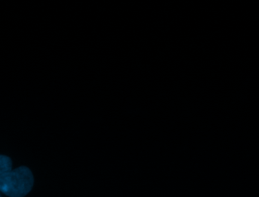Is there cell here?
Wrapping results in <instances>:
<instances>
[{"label": "cell", "instance_id": "1", "mask_svg": "<svg viewBox=\"0 0 259 197\" xmlns=\"http://www.w3.org/2000/svg\"><path fill=\"white\" fill-rule=\"evenodd\" d=\"M33 185L34 176L27 167H19L0 176V191L10 197L25 196Z\"/></svg>", "mask_w": 259, "mask_h": 197}, {"label": "cell", "instance_id": "2", "mask_svg": "<svg viewBox=\"0 0 259 197\" xmlns=\"http://www.w3.org/2000/svg\"><path fill=\"white\" fill-rule=\"evenodd\" d=\"M13 170V162L8 156L0 155V176L4 175Z\"/></svg>", "mask_w": 259, "mask_h": 197}, {"label": "cell", "instance_id": "3", "mask_svg": "<svg viewBox=\"0 0 259 197\" xmlns=\"http://www.w3.org/2000/svg\"><path fill=\"white\" fill-rule=\"evenodd\" d=\"M0 197H1V195H0Z\"/></svg>", "mask_w": 259, "mask_h": 197}]
</instances>
